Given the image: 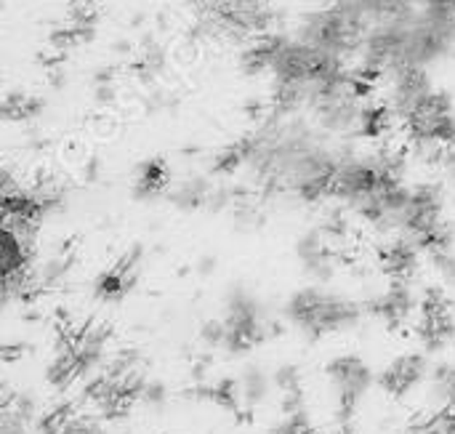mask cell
I'll use <instances>...</instances> for the list:
<instances>
[{"label": "cell", "instance_id": "6da1fadb", "mask_svg": "<svg viewBox=\"0 0 455 434\" xmlns=\"http://www.w3.org/2000/svg\"><path fill=\"white\" fill-rule=\"evenodd\" d=\"M355 152L352 139L315 117L272 107V115L232 149L229 165L267 197L320 203L333 197L336 179Z\"/></svg>", "mask_w": 455, "mask_h": 434}, {"label": "cell", "instance_id": "7a4b0ae2", "mask_svg": "<svg viewBox=\"0 0 455 434\" xmlns=\"http://www.w3.org/2000/svg\"><path fill=\"white\" fill-rule=\"evenodd\" d=\"M280 315L293 331L309 339L347 334L363 323V307L352 301L349 296L325 288L323 283H315L291 293Z\"/></svg>", "mask_w": 455, "mask_h": 434}, {"label": "cell", "instance_id": "3957f363", "mask_svg": "<svg viewBox=\"0 0 455 434\" xmlns=\"http://www.w3.org/2000/svg\"><path fill=\"white\" fill-rule=\"evenodd\" d=\"M269 0H208V21L213 29L259 43L269 27Z\"/></svg>", "mask_w": 455, "mask_h": 434}, {"label": "cell", "instance_id": "277c9868", "mask_svg": "<svg viewBox=\"0 0 455 434\" xmlns=\"http://www.w3.org/2000/svg\"><path fill=\"white\" fill-rule=\"evenodd\" d=\"M328 379L339 400V414L349 416L373 387L371 366L357 355H341L328 366Z\"/></svg>", "mask_w": 455, "mask_h": 434}, {"label": "cell", "instance_id": "5b68a950", "mask_svg": "<svg viewBox=\"0 0 455 434\" xmlns=\"http://www.w3.org/2000/svg\"><path fill=\"white\" fill-rule=\"evenodd\" d=\"M235 382H237L240 403H245V406H261L275 390V376L267 374L261 366H248Z\"/></svg>", "mask_w": 455, "mask_h": 434}, {"label": "cell", "instance_id": "8992f818", "mask_svg": "<svg viewBox=\"0 0 455 434\" xmlns=\"http://www.w3.org/2000/svg\"><path fill=\"white\" fill-rule=\"evenodd\" d=\"M93 288H96V296L104 299V301L120 299L128 291V275H125V269H109L96 280Z\"/></svg>", "mask_w": 455, "mask_h": 434}, {"label": "cell", "instance_id": "52a82bcc", "mask_svg": "<svg viewBox=\"0 0 455 434\" xmlns=\"http://www.w3.org/2000/svg\"><path fill=\"white\" fill-rule=\"evenodd\" d=\"M440 157H443L445 179H448V181H451V184L455 187V144H453V147H448V149H445V152H443Z\"/></svg>", "mask_w": 455, "mask_h": 434}]
</instances>
